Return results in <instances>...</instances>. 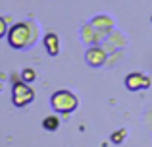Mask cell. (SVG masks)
<instances>
[{
  "mask_svg": "<svg viewBox=\"0 0 152 147\" xmlns=\"http://www.w3.org/2000/svg\"><path fill=\"white\" fill-rule=\"evenodd\" d=\"M8 45L15 50H27L37 43L39 31L33 21H18L8 29Z\"/></svg>",
  "mask_w": 152,
  "mask_h": 147,
  "instance_id": "cell-1",
  "label": "cell"
},
{
  "mask_svg": "<svg viewBox=\"0 0 152 147\" xmlns=\"http://www.w3.org/2000/svg\"><path fill=\"white\" fill-rule=\"evenodd\" d=\"M50 105H52V109L60 114H71L79 106V99H77V95L69 89H58V91L52 93Z\"/></svg>",
  "mask_w": 152,
  "mask_h": 147,
  "instance_id": "cell-2",
  "label": "cell"
},
{
  "mask_svg": "<svg viewBox=\"0 0 152 147\" xmlns=\"http://www.w3.org/2000/svg\"><path fill=\"white\" fill-rule=\"evenodd\" d=\"M33 101H35V91L29 87V83L21 81V79L14 81V87H12V103L18 109H21V106L31 105Z\"/></svg>",
  "mask_w": 152,
  "mask_h": 147,
  "instance_id": "cell-3",
  "label": "cell"
},
{
  "mask_svg": "<svg viewBox=\"0 0 152 147\" xmlns=\"http://www.w3.org/2000/svg\"><path fill=\"white\" fill-rule=\"evenodd\" d=\"M125 87L129 91H139V89H148L150 87V78L141 72H131L125 78Z\"/></svg>",
  "mask_w": 152,
  "mask_h": 147,
  "instance_id": "cell-4",
  "label": "cell"
},
{
  "mask_svg": "<svg viewBox=\"0 0 152 147\" xmlns=\"http://www.w3.org/2000/svg\"><path fill=\"white\" fill-rule=\"evenodd\" d=\"M85 60H87V64H89V66H93V68H100L102 64H106V60H108V54H106V50H104L102 47H98V45H93L89 50H87V54H85Z\"/></svg>",
  "mask_w": 152,
  "mask_h": 147,
  "instance_id": "cell-5",
  "label": "cell"
},
{
  "mask_svg": "<svg viewBox=\"0 0 152 147\" xmlns=\"http://www.w3.org/2000/svg\"><path fill=\"white\" fill-rule=\"evenodd\" d=\"M91 25L96 29V33L100 35V37H106V35L112 33V27H114V21H112L110 16L106 14H100V16H94L93 19H91Z\"/></svg>",
  "mask_w": 152,
  "mask_h": 147,
  "instance_id": "cell-6",
  "label": "cell"
},
{
  "mask_svg": "<svg viewBox=\"0 0 152 147\" xmlns=\"http://www.w3.org/2000/svg\"><path fill=\"white\" fill-rule=\"evenodd\" d=\"M45 49H46V52H48L50 56H58L60 39H58V35H56L54 31H48V33L45 35Z\"/></svg>",
  "mask_w": 152,
  "mask_h": 147,
  "instance_id": "cell-7",
  "label": "cell"
},
{
  "mask_svg": "<svg viewBox=\"0 0 152 147\" xmlns=\"http://www.w3.org/2000/svg\"><path fill=\"white\" fill-rule=\"evenodd\" d=\"M42 128L48 130V132H56L60 128V118L58 116H46L42 120Z\"/></svg>",
  "mask_w": 152,
  "mask_h": 147,
  "instance_id": "cell-8",
  "label": "cell"
},
{
  "mask_svg": "<svg viewBox=\"0 0 152 147\" xmlns=\"http://www.w3.org/2000/svg\"><path fill=\"white\" fill-rule=\"evenodd\" d=\"M19 78H21V81H25V83H33L35 79H37V72H35L33 68H25L21 74H19Z\"/></svg>",
  "mask_w": 152,
  "mask_h": 147,
  "instance_id": "cell-9",
  "label": "cell"
},
{
  "mask_svg": "<svg viewBox=\"0 0 152 147\" xmlns=\"http://www.w3.org/2000/svg\"><path fill=\"white\" fill-rule=\"evenodd\" d=\"M8 29H10V27H8V19L4 18V16H0V39L8 35Z\"/></svg>",
  "mask_w": 152,
  "mask_h": 147,
  "instance_id": "cell-10",
  "label": "cell"
},
{
  "mask_svg": "<svg viewBox=\"0 0 152 147\" xmlns=\"http://www.w3.org/2000/svg\"><path fill=\"white\" fill-rule=\"evenodd\" d=\"M127 136V132L125 130H119V132H115V134H112V141H114V143H121V137H125Z\"/></svg>",
  "mask_w": 152,
  "mask_h": 147,
  "instance_id": "cell-11",
  "label": "cell"
},
{
  "mask_svg": "<svg viewBox=\"0 0 152 147\" xmlns=\"http://www.w3.org/2000/svg\"><path fill=\"white\" fill-rule=\"evenodd\" d=\"M150 21H152V16H150Z\"/></svg>",
  "mask_w": 152,
  "mask_h": 147,
  "instance_id": "cell-12",
  "label": "cell"
}]
</instances>
